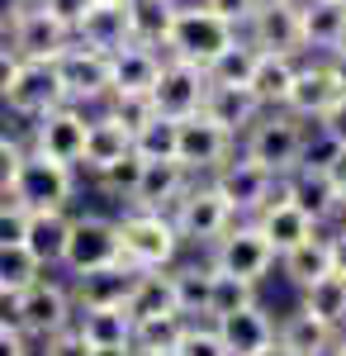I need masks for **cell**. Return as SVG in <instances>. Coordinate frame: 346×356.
Returning a JSON list of instances; mask_svg holds the SVG:
<instances>
[{
    "label": "cell",
    "instance_id": "obj_1",
    "mask_svg": "<svg viewBox=\"0 0 346 356\" xmlns=\"http://www.w3.org/2000/svg\"><path fill=\"white\" fill-rule=\"evenodd\" d=\"M181 233L161 209H133L129 219H119V257L138 271H161L176 261Z\"/></svg>",
    "mask_w": 346,
    "mask_h": 356
},
{
    "label": "cell",
    "instance_id": "obj_2",
    "mask_svg": "<svg viewBox=\"0 0 346 356\" xmlns=\"http://www.w3.org/2000/svg\"><path fill=\"white\" fill-rule=\"evenodd\" d=\"M228 43H238V24H228L223 15H213L209 5H195V10L176 5V19H171V33H166L171 57L195 62V67H209Z\"/></svg>",
    "mask_w": 346,
    "mask_h": 356
},
{
    "label": "cell",
    "instance_id": "obj_3",
    "mask_svg": "<svg viewBox=\"0 0 346 356\" xmlns=\"http://www.w3.org/2000/svg\"><path fill=\"white\" fill-rule=\"evenodd\" d=\"M10 195L24 204L28 214H33V209H67V200L76 195V171L67 162H53V157H43V152L28 147Z\"/></svg>",
    "mask_w": 346,
    "mask_h": 356
},
{
    "label": "cell",
    "instance_id": "obj_4",
    "mask_svg": "<svg viewBox=\"0 0 346 356\" xmlns=\"http://www.w3.org/2000/svg\"><path fill=\"white\" fill-rule=\"evenodd\" d=\"M247 157L261 162L270 176H290L304 162V129L290 110L285 114H266L247 129Z\"/></svg>",
    "mask_w": 346,
    "mask_h": 356
},
{
    "label": "cell",
    "instance_id": "obj_5",
    "mask_svg": "<svg viewBox=\"0 0 346 356\" xmlns=\"http://www.w3.org/2000/svg\"><path fill=\"white\" fill-rule=\"evenodd\" d=\"M176 214H171V223H176V233H181V243H213V238H223L233 223H238V214H233V204L218 195V186H186V195L171 204Z\"/></svg>",
    "mask_w": 346,
    "mask_h": 356
},
{
    "label": "cell",
    "instance_id": "obj_6",
    "mask_svg": "<svg viewBox=\"0 0 346 356\" xmlns=\"http://www.w3.org/2000/svg\"><path fill=\"white\" fill-rule=\"evenodd\" d=\"M0 100L19 119H38L53 105H62L67 90H62V76H57V62H48V57H19V67H15V76H10Z\"/></svg>",
    "mask_w": 346,
    "mask_h": 356
},
{
    "label": "cell",
    "instance_id": "obj_7",
    "mask_svg": "<svg viewBox=\"0 0 346 356\" xmlns=\"http://www.w3.org/2000/svg\"><path fill=\"white\" fill-rule=\"evenodd\" d=\"M213 271L242 275V280H261L275 266V247L256 223H233L223 238H213Z\"/></svg>",
    "mask_w": 346,
    "mask_h": 356
},
{
    "label": "cell",
    "instance_id": "obj_8",
    "mask_svg": "<svg viewBox=\"0 0 346 356\" xmlns=\"http://www.w3.org/2000/svg\"><path fill=\"white\" fill-rule=\"evenodd\" d=\"M204 90H209V72L204 67H195V62H181V57H171V62H161L157 81H152V110L166 114V119H186V114H199L204 105Z\"/></svg>",
    "mask_w": 346,
    "mask_h": 356
},
{
    "label": "cell",
    "instance_id": "obj_9",
    "mask_svg": "<svg viewBox=\"0 0 346 356\" xmlns=\"http://www.w3.org/2000/svg\"><path fill=\"white\" fill-rule=\"evenodd\" d=\"M76 314H72V295L57 285V280H33L15 295V323L24 337H53L57 328H67Z\"/></svg>",
    "mask_w": 346,
    "mask_h": 356
},
{
    "label": "cell",
    "instance_id": "obj_10",
    "mask_svg": "<svg viewBox=\"0 0 346 356\" xmlns=\"http://www.w3.org/2000/svg\"><path fill=\"white\" fill-rule=\"evenodd\" d=\"M119 261V223L100 219V214H81L67 228V247H62V266L72 275L95 271V266H109Z\"/></svg>",
    "mask_w": 346,
    "mask_h": 356
},
{
    "label": "cell",
    "instance_id": "obj_11",
    "mask_svg": "<svg viewBox=\"0 0 346 356\" xmlns=\"http://www.w3.org/2000/svg\"><path fill=\"white\" fill-rule=\"evenodd\" d=\"M228 152H233V134L218 129L204 110L176 119V162L186 166L190 176H195V171H213V166H223V162H228Z\"/></svg>",
    "mask_w": 346,
    "mask_h": 356
},
{
    "label": "cell",
    "instance_id": "obj_12",
    "mask_svg": "<svg viewBox=\"0 0 346 356\" xmlns=\"http://www.w3.org/2000/svg\"><path fill=\"white\" fill-rule=\"evenodd\" d=\"M53 62H57V76H62V90H67L72 105H90V100L109 95V53L85 48V43H67Z\"/></svg>",
    "mask_w": 346,
    "mask_h": 356
},
{
    "label": "cell",
    "instance_id": "obj_13",
    "mask_svg": "<svg viewBox=\"0 0 346 356\" xmlns=\"http://www.w3.org/2000/svg\"><path fill=\"white\" fill-rule=\"evenodd\" d=\"M85 124H90V119H85L72 100L53 105L48 114L33 119V152H43V157H53V162L76 166L81 147H85Z\"/></svg>",
    "mask_w": 346,
    "mask_h": 356
},
{
    "label": "cell",
    "instance_id": "obj_14",
    "mask_svg": "<svg viewBox=\"0 0 346 356\" xmlns=\"http://www.w3.org/2000/svg\"><path fill=\"white\" fill-rule=\"evenodd\" d=\"M213 186H218V195L233 204V214H261V209L270 204V191L280 186V176H270L261 162L242 157V162L213 166Z\"/></svg>",
    "mask_w": 346,
    "mask_h": 356
},
{
    "label": "cell",
    "instance_id": "obj_15",
    "mask_svg": "<svg viewBox=\"0 0 346 356\" xmlns=\"http://www.w3.org/2000/svg\"><path fill=\"white\" fill-rule=\"evenodd\" d=\"M346 95V76L337 62H318V67H299L290 81V95H285V110L294 119H318L327 105H337Z\"/></svg>",
    "mask_w": 346,
    "mask_h": 356
},
{
    "label": "cell",
    "instance_id": "obj_16",
    "mask_svg": "<svg viewBox=\"0 0 346 356\" xmlns=\"http://www.w3.org/2000/svg\"><path fill=\"white\" fill-rule=\"evenodd\" d=\"M5 29H10L15 53H19V57H48V62H53V57L72 43V29L62 24L57 15H48L43 5H24Z\"/></svg>",
    "mask_w": 346,
    "mask_h": 356
},
{
    "label": "cell",
    "instance_id": "obj_17",
    "mask_svg": "<svg viewBox=\"0 0 346 356\" xmlns=\"http://www.w3.org/2000/svg\"><path fill=\"white\" fill-rule=\"evenodd\" d=\"M252 48L261 53H304L299 43V10L290 0H256V10L247 15Z\"/></svg>",
    "mask_w": 346,
    "mask_h": 356
},
{
    "label": "cell",
    "instance_id": "obj_18",
    "mask_svg": "<svg viewBox=\"0 0 346 356\" xmlns=\"http://www.w3.org/2000/svg\"><path fill=\"white\" fill-rule=\"evenodd\" d=\"M285 195H290L313 223L332 219V214L342 209V191L332 186V176H327V166H322V162H299V166H294L290 176H285Z\"/></svg>",
    "mask_w": 346,
    "mask_h": 356
},
{
    "label": "cell",
    "instance_id": "obj_19",
    "mask_svg": "<svg viewBox=\"0 0 346 356\" xmlns=\"http://www.w3.org/2000/svg\"><path fill=\"white\" fill-rule=\"evenodd\" d=\"M213 328H218V337H223L228 356H256V352H266L270 342H275V323L266 318L261 304H242V309H233V314H218Z\"/></svg>",
    "mask_w": 346,
    "mask_h": 356
},
{
    "label": "cell",
    "instance_id": "obj_20",
    "mask_svg": "<svg viewBox=\"0 0 346 356\" xmlns=\"http://www.w3.org/2000/svg\"><path fill=\"white\" fill-rule=\"evenodd\" d=\"M72 33H76V43L100 48V53L124 48V43L133 38V33H129V0H95L76 24H72Z\"/></svg>",
    "mask_w": 346,
    "mask_h": 356
},
{
    "label": "cell",
    "instance_id": "obj_21",
    "mask_svg": "<svg viewBox=\"0 0 346 356\" xmlns=\"http://www.w3.org/2000/svg\"><path fill=\"white\" fill-rule=\"evenodd\" d=\"M199 110L209 114L218 129H228V134H242V129H252L256 119H261V95L252 90V86H223V81H209L204 90V105Z\"/></svg>",
    "mask_w": 346,
    "mask_h": 356
},
{
    "label": "cell",
    "instance_id": "obj_22",
    "mask_svg": "<svg viewBox=\"0 0 346 356\" xmlns=\"http://www.w3.org/2000/svg\"><path fill=\"white\" fill-rule=\"evenodd\" d=\"M190 186V171L176 157H166V162H142L138 171V186H133V209H171Z\"/></svg>",
    "mask_w": 346,
    "mask_h": 356
},
{
    "label": "cell",
    "instance_id": "obj_23",
    "mask_svg": "<svg viewBox=\"0 0 346 356\" xmlns=\"http://www.w3.org/2000/svg\"><path fill=\"white\" fill-rule=\"evenodd\" d=\"M138 266H129L124 257L109 261V266H95V271L76 275V309H100V304H129L133 295Z\"/></svg>",
    "mask_w": 346,
    "mask_h": 356
},
{
    "label": "cell",
    "instance_id": "obj_24",
    "mask_svg": "<svg viewBox=\"0 0 346 356\" xmlns=\"http://www.w3.org/2000/svg\"><path fill=\"white\" fill-rule=\"evenodd\" d=\"M299 43L313 53H337L346 48V0H308L299 10Z\"/></svg>",
    "mask_w": 346,
    "mask_h": 356
},
{
    "label": "cell",
    "instance_id": "obj_25",
    "mask_svg": "<svg viewBox=\"0 0 346 356\" xmlns=\"http://www.w3.org/2000/svg\"><path fill=\"white\" fill-rule=\"evenodd\" d=\"M161 72V57L157 48H147V43H138V38H129L124 48H114L109 53V90H152V81H157Z\"/></svg>",
    "mask_w": 346,
    "mask_h": 356
},
{
    "label": "cell",
    "instance_id": "obj_26",
    "mask_svg": "<svg viewBox=\"0 0 346 356\" xmlns=\"http://www.w3.org/2000/svg\"><path fill=\"white\" fill-rule=\"evenodd\" d=\"M332 342H337V328L322 323L318 314H308V309L290 314L280 323V332H275V347L285 356H332Z\"/></svg>",
    "mask_w": 346,
    "mask_h": 356
},
{
    "label": "cell",
    "instance_id": "obj_27",
    "mask_svg": "<svg viewBox=\"0 0 346 356\" xmlns=\"http://www.w3.org/2000/svg\"><path fill=\"white\" fill-rule=\"evenodd\" d=\"M256 228H261V233L270 238L275 257H280V252H290L294 243H304V238H308V233H313L318 223L308 219V214H304V209L294 204L290 195H270V204L261 209V214H256Z\"/></svg>",
    "mask_w": 346,
    "mask_h": 356
},
{
    "label": "cell",
    "instance_id": "obj_28",
    "mask_svg": "<svg viewBox=\"0 0 346 356\" xmlns=\"http://www.w3.org/2000/svg\"><path fill=\"white\" fill-rule=\"evenodd\" d=\"M133 152V134L114 119V114H100V119H90L85 124V147H81V162L85 171H105L109 162H119V157H129Z\"/></svg>",
    "mask_w": 346,
    "mask_h": 356
},
{
    "label": "cell",
    "instance_id": "obj_29",
    "mask_svg": "<svg viewBox=\"0 0 346 356\" xmlns=\"http://www.w3.org/2000/svg\"><path fill=\"white\" fill-rule=\"evenodd\" d=\"M76 328L90 347H133V314L129 304H100V309H81Z\"/></svg>",
    "mask_w": 346,
    "mask_h": 356
},
{
    "label": "cell",
    "instance_id": "obj_30",
    "mask_svg": "<svg viewBox=\"0 0 346 356\" xmlns=\"http://www.w3.org/2000/svg\"><path fill=\"white\" fill-rule=\"evenodd\" d=\"M67 209H33L24 228V247L33 252V261L48 271V266H62V247H67Z\"/></svg>",
    "mask_w": 346,
    "mask_h": 356
},
{
    "label": "cell",
    "instance_id": "obj_31",
    "mask_svg": "<svg viewBox=\"0 0 346 356\" xmlns=\"http://www.w3.org/2000/svg\"><path fill=\"white\" fill-rule=\"evenodd\" d=\"M280 271L290 275L299 290L313 285L318 275H327L332 271V247H327V238H318V228H313L304 243H294L290 252H280Z\"/></svg>",
    "mask_w": 346,
    "mask_h": 356
},
{
    "label": "cell",
    "instance_id": "obj_32",
    "mask_svg": "<svg viewBox=\"0 0 346 356\" xmlns=\"http://www.w3.org/2000/svg\"><path fill=\"white\" fill-rule=\"evenodd\" d=\"M294 53H261L256 48V67H252V90L261 95V105H285L290 95V81H294Z\"/></svg>",
    "mask_w": 346,
    "mask_h": 356
},
{
    "label": "cell",
    "instance_id": "obj_33",
    "mask_svg": "<svg viewBox=\"0 0 346 356\" xmlns=\"http://www.w3.org/2000/svg\"><path fill=\"white\" fill-rule=\"evenodd\" d=\"M129 314H133V318H152V314H181V309H176V285H171L166 266H161V271H138L133 295H129Z\"/></svg>",
    "mask_w": 346,
    "mask_h": 356
},
{
    "label": "cell",
    "instance_id": "obj_34",
    "mask_svg": "<svg viewBox=\"0 0 346 356\" xmlns=\"http://www.w3.org/2000/svg\"><path fill=\"white\" fill-rule=\"evenodd\" d=\"M171 19H176V0H129V33L147 48H166Z\"/></svg>",
    "mask_w": 346,
    "mask_h": 356
},
{
    "label": "cell",
    "instance_id": "obj_35",
    "mask_svg": "<svg viewBox=\"0 0 346 356\" xmlns=\"http://www.w3.org/2000/svg\"><path fill=\"white\" fill-rule=\"evenodd\" d=\"M304 309L308 314H318L322 323H346V275H337V271H327V275H318L313 285H304Z\"/></svg>",
    "mask_w": 346,
    "mask_h": 356
},
{
    "label": "cell",
    "instance_id": "obj_36",
    "mask_svg": "<svg viewBox=\"0 0 346 356\" xmlns=\"http://www.w3.org/2000/svg\"><path fill=\"white\" fill-rule=\"evenodd\" d=\"M171 285H176V309L181 314H209V295H213V266H181L171 271Z\"/></svg>",
    "mask_w": 346,
    "mask_h": 356
},
{
    "label": "cell",
    "instance_id": "obj_37",
    "mask_svg": "<svg viewBox=\"0 0 346 356\" xmlns=\"http://www.w3.org/2000/svg\"><path fill=\"white\" fill-rule=\"evenodd\" d=\"M190 328L186 314H152V318H133V347L147 352H176L181 332Z\"/></svg>",
    "mask_w": 346,
    "mask_h": 356
},
{
    "label": "cell",
    "instance_id": "obj_38",
    "mask_svg": "<svg viewBox=\"0 0 346 356\" xmlns=\"http://www.w3.org/2000/svg\"><path fill=\"white\" fill-rule=\"evenodd\" d=\"M133 152L142 157V162H166V157H176V119L152 114V119L133 134Z\"/></svg>",
    "mask_w": 346,
    "mask_h": 356
},
{
    "label": "cell",
    "instance_id": "obj_39",
    "mask_svg": "<svg viewBox=\"0 0 346 356\" xmlns=\"http://www.w3.org/2000/svg\"><path fill=\"white\" fill-rule=\"evenodd\" d=\"M252 67H256V48L238 38V43H228L223 53L213 57L204 72H209V81H223V86H247V81H252Z\"/></svg>",
    "mask_w": 346,
    "mask_h": 356
},
{
    "label": "cell",
    "instance_id": "obj_40",
    "mask_svg": "<svg viewBox=\"0 0 346 356\" xmlns=\"http://www.w3.org/2000/svg\"><path fill=\"white\" fill-rule=\"evenodd\" d=\"M43 275V266L33 261V252L24 243H10L0 247V290H10V295H19L24 285H33Z\"/></svg>",
    "mask_w": 346,
    "mask_h": 356
},
{
    "label": "cell",
    "instance_id": "obj_41",
    "mask_svg": "<svg viewBox=\"0 0 346 356\" xmlns=\"http://www.w3.org/2000/svg\"><path fill=\"white\" fill-rule=\"evenodd\" d=\"M242 304H256V280H242V275L213 271V295H209V318L218 314H233Z\"/></svg>",
    "mask_w": 346,
    "mask_h": 356
},
{
    "label": "cell",
    "instance_id": "obj_42",
    "mask_svg": "<svg viewBox=\"0 0 346 356\" xmlns=\"http://www.w3.org/2000/svg\"><path fill=\"white\" fill-rule=\"evenodd\" d=\"M105 100H109V114H114L129 134H138V129L157 114L152 110V95H142V90H109Z\"/></svg>",
    "mask_w": 346,
    "mask_h": 356
},
{
    "label": "cell",
    "instance_id": "obj_43",
    "mask_svg": "<svg viewBox=\"0 0 346 356\" xmlns=\"http://www.w3.org/2000/svg\"><path fill=\"white\" fill-rule=\"evenodd\" d=\"M138 171H142V157H138V152H129V157H119V162H109L105 171H95V176H100V191L119 195V200H133Z\"/></svg>",
    "mask_w": 346,
    "mask_h": 356
},
{
    "label": "cell",
    "instance_id": "obj_44",
    "mask_svg": "<svg viewBox=\"0 0 346 356\" xmlns=\"http://www.w3.org/2000/svg\"><path fill=\"white\" fill-rule=\"evenodd\" d=\"M176 356H228V347H223L218 328H199V323H190V328L181 332V342H176Z\"/></svg>",
    "mask_w": 346,
    "mask_h": 356
},
{
    "label": "cell",
    "instance_id": "obj_45",
    "mask_svg": "<svg viewBox=\"0 0 346 356\" xmlns=\"http://www.w3.org/2000/svg\"><path fill=\"white\" fill-rule=\"evenodd\" d=\"M24 228H28V209L15 195H5V200H0V247L24 243Z\"/></svg>",
    "mask_w": 346,
    "mask_h": 356
},
{
    "label": "cell",
    "instance_id": "obj_46",
    "mask_svg": "<svg viewBox=\"0 0 346 356\" xmlns=\"http://www.w3.org/2000/svg\"><path fill=\"white\" fill-rule=\"evenodd\" d=\"M43 356H90V342L81 337L76 323H67V328H57L53 337H43Z\"/></svg>",
    "mask_w": 346,
    "mask_h": 356
},
{
    "label": "cell",
    "instance_id": "obj_47",
    "mask_svg": "<svg viewBox=\"0 0 346 356\" xmlns=\"http://www.w3.org/2000/svg\"><path fill=\"white\" fill-rule=\"evenodd\" d=\"M19 162H24V147L15 138L0 134V195L15 191V176H19Z\"/></svg>",
    "mask_w": 346,
    "mask_h": 356
},
{
    "label": "cell",
    "instance_id": "obj_48",
    "mask_svg": "<svg viewBox=\"0 0 346 356\" xmlns=\"http://www.w3.org/2000/svg\"><path fill=\"white\" fill-rule=\"evenodd\" d=\"M318 124H322V138L337 147V143H346V95L337 100V105H327V110L318 114Z\"/></svg>",
    "mask_w": 346,
    "mask_h": 356
},
{
    "label": "cell",
    "instance_id": "obj_49",
    "mask_svg": "<svg viewBox=\"0 0 346 356\" xmlns=\"http://www.w3.org/2000/svg\"><path fill=\"white\" fill-rule=\"evenodd\" d=\"M38 5H43L48 15H57L62 24L72 29V24H76V19H81V15H85V10L95 5V0H38Z\"/></svg>",
    "mask_w": 346,
    "mask_h": 356
},
{
    "label": "cell",
    "instance_id": "obj_50",
    "mask_svg": "<svg viewBox=\"0 0 346 356\" xmlns=\"http://www.w3.org/2000/svg\"><path fill=\"white\" fill-rule=\"evenodd\" d=\"M213 15H223L228 24H247V15L256 10V0H204Z\"/></svg>",
    "mask_w": 346,
    "mask_h": 356
},
{
    "label": "cell",
    "instance_id": "obj_51",
    "mask_svg": "<svg viewBox=\"0 0 346 356\" xmlns=\"http://www.w3.org/2000/svg\"><path fill=\"white\" fill-rule=\"evenodd\" d=\"M0 356H28V342L19 323H0Z\"/></svg>",
    "mask_w": 346,
    "mask_h": 356
},
{
    "label": "cell",
    "instance_id": "obj_52",
    "mask_svg": "<svg viewBox=\"0 0 346 356\" xmlns=\"http://www.w3.org/2000/svg\"><path fill=\"white\" fill-rule=\"evenodd\" d=\"M327 176H332V186H337V191L346 195V143H337V147H332V152H327Z\"/></svg>",
    "mask_w": 346,
    "mask_h": 356
},
{
    "label": "cell",
    "instance_id": "obj_53",
    "mask_svg": "<svg viewBox=\"0 0 346 356\" xmlns=\"http://www.w3.org/2000/svg\"><path fill=\"white\" fill-rule=\"evenodd\" d=\"M15 67H19V53L15 48H0V95H5V86L15 76Z\"/></svg>",
    "mask_w": 346,
    "mask_h": 356
},
{
    "label": "cell",
    "instance_id": "obj_54",
    "mask_svg": "<svg viewBox=\"0 0 346 356\" xmlns=\"http://www.w3.org/2000/svg\"><path fill=\"white\" fill-rule=\"evenodd\" d=\"M327 247H332V271L346 275V228L337 233V238H327Z\"/></svg>",
    "mask_w": 346,
    "mask_h": 356
},
{
    "label": "cell",
    "instance_id": "obj_55",
    "mask_svg": "<svg viewBox=\"0 0 346 356\" xmlns=\"http://www.w3.org/2000/svg\"><path fill=\"white\" fill-rule=\"evenodd\" d=\"M19 10H24V0H0V24H10Z\"/></svg>",
    "mask_w": 346,
    "mask_h": 356
},
{
    "label": "cell",
    "instance_id": "obj_56",
    "mask_svg": "<svg viewBox=\"0 0 346 356\" xmlns=\"http://www.w3.org/2000/svg\"><path fill=\"white\" fill-rule=\"evenodd\" d=\"M90 356H133V347H90Z\"/></svg>",
    "mask_w": 346,
    "mask_h": 356
},
{
    "label": "cell",
    "instance_id": "obj_57",
    "mask_svg": "<svg viewBox=\"0 0 346 356\" xmlns=\"http://www.w3.org/2000/svg\"><path fill=\"white\" fill-rule=\"evenodd\" d=\"M133 356H176V352H147V347H133Z\"/></svg>",
    "mask_w": 346,
    "mask_h": 356
},
{
    "label": "cell",
    "instance_id": "obj_58",
    "mask_svg": "<svg viewBox=\"0 0 346 356\" xmlns=\"http://www.w3.org/2000/svg\"><path fill=\"white\" fill-rule=\"evenodd\" d=\"M332 356H346V337H342V342H332Z\"/></svg>",
    "mask_w": 346,
    "mask_h": 356
},
{
    "label": "cell",
    "instance_id": "obj_59",
    "mask_svg": "<svg viewBox=\"0 0 346 356\" xmlns=\"http://www.w3.org/2000/svg\"><path fill=\"white\" fill-rule=\"evenodd\" d=\"M256 356H285V352H280V347H275V342H270L266 352H256Z\"/></svg>",
    "mask_w": 346,
    "mask_h": 356
},
{
    "label": "cell",
    "instance_id": "obj_60",
    "mask_svg": "<svg viewBox=\"0 0 346 356\" xmlns=\"http://www.w3.org/2000/svg\"><path fill=\"white\" fill-rule=\"evenodd\" d=\"M0 38H5V24H0Z\"/></svg>",
    "mask_w": 346,
    "mask_h": 356
},
{
    "label": "cell",
    "instance_id": "obj_61",
    "mask_svg": "<svg viewBox=\"0 0 346 356\" xmlns=\"http://www.w3.org/2000/svg\"><path fill=\"white\" fill-rule=\"evenodd\" d=\"M0 295H10V290H0Z\"/></svg>",
    "mask_w": 346,
    "mask_h": 356
},
{
    "label": "cell",
    "instance_id": "obj_62",
    "mask_svg": "<svg viewBox=\"0 0 346 356\" xmlns=\"http://www.w3.org/2000/svg\"><path fill=\"white\" fill-rule=\"evenodd\" d=\"M342 204H346V195H342Z\"/></svg>",
    "mask_w": 346,
    "mask_h": 356
},
{
    "label": "cell",
    "instance_id": "obj_63",
    "mask_svg": "<svg viewBox=\"0 0 346 356\" xmlns=\"http://www.w3.org/2000/svg\"><path fill=\"white\" fill-rule=\"evenodd\" d=\"M176 5H181V0H176Z\"/></svg>",
    "mask_w": 346,
    "mask_h": 356
}]
</instances>
